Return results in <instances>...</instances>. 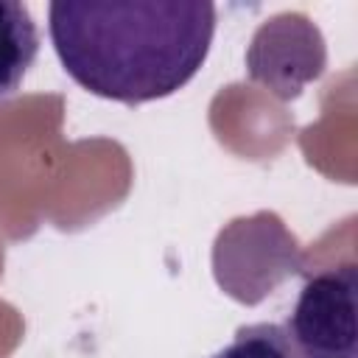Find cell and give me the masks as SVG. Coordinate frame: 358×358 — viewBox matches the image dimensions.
Returning <instances> with one entry per match:
<instances>
[{
	"instance_id": "6da1fadb",
	"label": "cell",
	"mask_w": 358,
	"mask_h": 358,
	"mask_svg": "<svg viewBox=\"0 0 358 358\" xmlns=\"http://www.w3.org/2000/svg\"><path fill=\"white\" fill-rule=\"evenodd\" d=\"M50 42L73 81L98 98L145 103L182 90L215 34L207 0H56Z\"/></svg>"
},
{
	"instance_id": "7a4b0ae2",
	"label": "cell",
	"mask_w": 358,
	"mask_h": 358,
	"mask_svg": "<svg viewBox=\"0 0 358 358\" xmlns=\"http://www.w3.org/2000/svg\"><path fill=\"white\" fill-rule=\"evenodd\" d=\"M252 263H257L255 271L263 296L271 294V288L282 282L288 274L302 271L299 243L285 229L280 215L263 210L249 218H235L229 227L218 232L213 249L215 280L238 302H243L246 296Z\"/></svg>"
},
{
	"instance_id": "3957f363",
	"label": "cell",
	"mask_w": 358,
	"mask_h": 358,
	"mask_svg": "<svg viewBox=\"0 0 358 358\" xmlns=\"http://www.w3.org/2000/svg\"><path fill=\"white\" fill-rule=\"evenodd\" d=\"M355 291L352 263L308 277L285 319V330L305 358H355Z\"/></svg>"
},
{
	"instance_id": "277c9868",
	"label": "cell",
	"mask_w": 358,
	"mask_h": 358,
	"mask_svg": "<svg viewBox=\"0 0 358 358\" xmlns=\"http://www.w3.org/2000/svg\"><path fill=\"white\" fill-rule=\"evenodd\" d=\"M246 64L274 95L296 98L302 84L324 70V39L308 17L277 14L257 28Z\"/></svg>"
},
{
	"instance_id": "5b68a950",
	"label": "cell",
	"mask_w": 358,
	"mask_h": 358,
	"mask_svg": "<svg viewBox=\"0 0 358 358\" xmlns=\"http://www.w3.org/2000/svg\"><path fill=\"white\" fill-rule=\"evenodd\" d=\"M39 53V31L28 6L0 0V98H8L22 84Z\"/></svg>"
},
{
	"instance_id": "8992f818",
	"label": "cell",
	"mask_w": 358,
	"mask_h": 358,
	"mask_svg": "<svg viewBox=\"0 0 358 358\" xmlns=\"http://www.w3.org/2000/svg\"><path fill=\"white\" fill-rule=\"evenodd\" d=\"M210 358H305V355L288 336L285 324L257 322L238 327L232 341L218 352H213Z\"/></svg>"
}]
</instances>
